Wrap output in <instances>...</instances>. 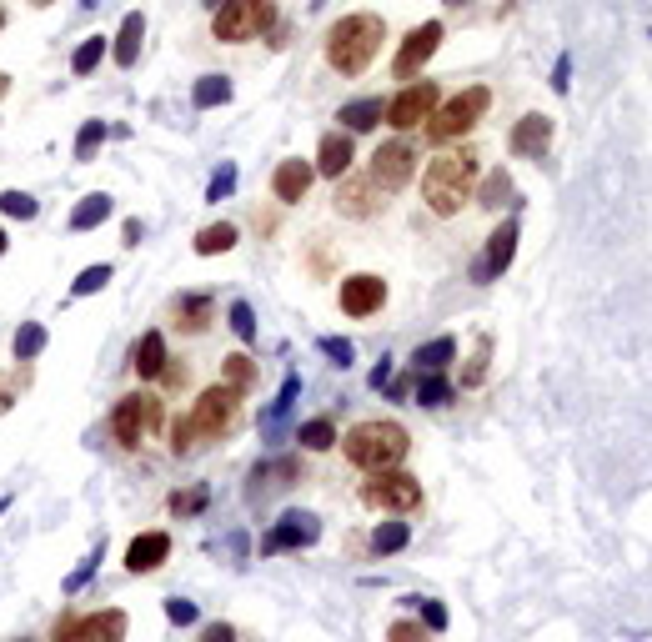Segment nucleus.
<instances>
[{"label":"nucleus","mask_w":652,"mask_h":642,"mask_svg":"<svg viewBox=\"0 0 652 642\" xmlns=\"http://www.w3.org/2000/svg\"><path fill=\"white\" fill-rule=\"evenodd\" d=\"M321 352H326V357H332L337 367H352V357H357L347 337H321Z\"/></svg>","instance_id":"nucleus-44"},{"label":"nucleus","mask_w":652,"mask_h":642,"mask_svg":"<svg viewBox=\"0 0 652 642\" xmlns=\"http://www.w3.org/2000/svg\"><path fill=\"white\" fill-rule=\"evenodd\" d=\"M111 437H116V447H121V452H136V447H141V437H146L141 392H131V397H121V402H116V412H111Z\"/></svg>","instance_id":"nucleus-19"},{"label":"nucleus","mask_w":652,"mask_h":642,"mask_svg":"<svg viewBox=\"0 0 652 642\" xmlns=\"http://www.w3.org/2000/svg\"><path fill=\"white\" fill-rule=\"evenodd\" d=\"M407 537H412L407 522H382V527L372 532V557H392V552H402Z\"/></svg>","instance_id":"nucleus-30"},{"label":"nucleus","mask_w":652,"mask_h":642,"mask_svg":"<svg viewBox=\"0 0 652 642\" xmlns=\"http://www.w3.org/2000/svg\"><path fill=\"white\" fill-rule=\"evenodd\" d=\"M236 241H241V231H236L231 221H216V226L196 231V256H221V251H231Z\"/></svg>","instance_id":"nucleus-26"},{"label":"nucleus","mask_w":652,"mask_h":642,"mask_svg":"<svg viewBox=\"0 0 652 642\" xmlns=\"http://www.w3.org/2000/svg\"><path fill=\"white\" fill-rule=\"evenodd\" d=\"M352 161H357L352 136H347V131H326L321 146H316V161H311V166H316V176H347Z\"/></svg>","instance_id":"nucleus-20"},{"label":"nucleus","mask_w":652,"mask_h":642,"mask_svg":"<svg viewBox=\"0 0 652 642\" xmlns=\"http://www.w3.org/2000/svg\"><path fill=\"white\" fill-rule=\"evenodd\" d=\"M507 146H512V156H522V161H542V156L552 151V116H542V111L522 116V121L512 126Z\"/></svg>","instance_id":"nucleus-16"},{"label":"nucleus","mask_w":652,"mask_h":642,"mask_svg":"<svg viewBox=\"0 0 652 642\" xmlns=\"http://www.w3.org/2000/svg\"><path fill=\"white\" fill-rule=\"evenodd\" d=\"M492 111V91L487 86H467V91H457V96H447L437 111H432V121H427V136H432V146L442 151V146H452V141H462L482 116Z\"/></svg>","instance_id":"nucleus-5"},{"label":"nucleus","mask_w":652,"mask_h":642,"mask_svg":"<svg viewBox=\"0 0 652 642\" xmlns=\"http://www.w3.org/2000/svg\"><path fill=\"white\" fill-rule=\"evenodd\" d=\"M412 176H417V151H412L402 136H397V141H382L377 156H372V181H377L387 196H397Z\"/></svg>","instance_id":"nucleus-10"},{"label":"nucleus","mask_w":652,"mask_h":642,"mask_svg":"<svg viewBox=\"0 0 652 642\" xmlns=\"http://www.w3.org/2000/svg\"><path fill=\"white\" fill-rule=\"evenodd\" d=\"M276 26V6L271 0H226L211 21V36L221 46H241V41H256L261 31Z\"/></svg>","instance_id":"nucleus-7"},{"label":"nucleus","mask_w":652,"mask_h":642,"mask_svg":"<svg viewBox=\"0 0 652 642\" xmlns=\"http://www.w3.org/2000/svg\"><path fill=\"white\" fill-rule=\"evenodd\" d=\"M387 382H392V362H377L372 367V387H387Z\"/></svg>","instance_id":"nucleus-50"},{"label":"nucleus","mask_w":652,"mask_h":642,"mask_svg":"<svg viewBox=\"0 0 652 642\" xmlns=\"http://www.w3.org/2000/svg\"><path fill=\"white\" fill-rule=\"evenodd\" d=\"M206 502H211V492H206V487L171 492V517H196V512H206Z\"/></svg>","instance_id":"nucleus-35"},{"label":"nucleus","mask_w":652,"mask_h":642,"mask_svg":"<svg viewBox=\"0 0 652 642\" xmlns=\"http://www.w3.org/2000/svg\"><path fill=\"white\" fill-rule=\"evenodd\" d=\"M11 402H16V387H11L6 377H0V412H11Z\"/></svg>","instance_id":"nucleus-51"},{"label":"nucleus","mask_w":652,"mask_h":642,"mask_svg":"<svg viewBox=\"0 0 652 642\" xmlns=\"http://www.w3.org/2000/svg\"><path fill=\"white\" fill-rule=\"evenodd\" d=\"M442 41H447V31H442V21H427V26H417L407 41H402V51H397V61H392V76L397 81H412L437 51H442Z\"/></svg>","instance_id":"nucleus-13"},{"label":"nucleus","mask_w":652,"mask_h":642,"mask_svg":"<svg viewBox=\"0 0 652 642\" xmlns=\"http://www.w3.org/2000/svg\"><path fill=\"white\" fill-rule=\"evenodd\" d=\"M362 507L372 512H392V517H407L422 507V482L407 472V467H392V472H372L362 482Z\"/></svg>","instance_id":"nucleus-6"},{"label":"nucleus","mask_w":652,"mask_h":642,"mask_svg":"<svg viewBox=\"0 0 652 642\" xmlns=\"http://www.w3.org/2000/svg\"><path fill=\"white\" fill-rule=\"evenodd\" d=\"M387 637H392V642H427V627H417V622H392Z\"/></svg>","instance_id":"nucleus-46"},{"label":"nucleus","mask_w":652,"mask_h":642,"mask_svg":"<svg viewBox=\"0 0 652 642\" xmlns=\"http://www.w3.org/2000/svg\"><path fill=\"white\" fill-rule=\"evenodd\" d=\"M487 362H492V342L482 337V342H477V352H472V362L462 367V387H482V377H487Z\"/></svg>","instance_id":"nucleus-36"},{"label":"nucleus","mask_w":652,"mask_h":642,"mask_svg":"<svg viewBox=\"0 0 652 642\" xmlns=\"http://www.w3.org/2000/svg\"><path fill=\"white\" fill-rule=\"evenodd\" d=\"M131 367H136L141 382H156V377L166 372V337H161V332H146V337L136 342V352H131Z\"/></svg>","instance_id":"nucleus-22"},{"label":"nucleus","mask_w":652,"mask_h":642,"mask_svg":"<svg viewBox=\"0 0 652 642\" xmlns=\"http://www.w3.org/2000/svg\"><path fill=\"white\" fill-rule=\"evenodd\" d=\"M111 281V266H86L81 276H76V296H91V291H101Z\"/></svg>","instance_id":"nucleus-43"},{"label":"nucleus","mask_w":652,"mask_h":642,"mask_svg":"<svg viewBox=\"0 0 652 642\" xmlns=\"http://www.w3.org/2000/svg\"><path fill=\"white\" fill-rule=\"evenodd\" d=\"M412 452V432L402 422H387V417H372V422H357L347 437H342V457L357 467V472H392L402 467Z\"/></svg>","instance_id":"nucleus-3"},{"label":"nucleus","mask_w":652,"mask_h":642,"mask_svg":"<svg viewBox=\"0 0 652 642\" xmlns=\"http://www.w3.org/2000/svg\"><path fill=\"white\" fill-rule=\"evenodd\" d=\"M422 617H427V627H447V607H442V602H427Z\"/></svg>","instance_id":"nucleus-48"},{"label":"nucleus","mask_w":652,"mask_h":642,"mask_svg":"<svg viewBox=\"0 0 652 642\" xmlns=\"http://www.w3.org/2000/svg\"><path fill=\"white\" fill-rule=\"evenodd\" d=\"M201 642H236V627L231 622H211V627H201Z\"/></svg>","instance_id":"nucleus-47"},{"label":"nucleus","mask_w":652,"mask_h":642,"mask_svg":"<svg viewBox=\"0 0 652 642\" xmlns=\"http://www.w3.org/2000/svg\"><path fill=\"white\" fill-rule=\"evenodd\" d=\"M457 362V337H432V342H422L417 352H412V367L417 372H447Z\"/></svg>","instance_id":"nucleus-24"},{"label":"nucleus","mask_w":652,"mask_h":642,"mask_svg":"<svg viewBox=\"0 0 652 642\" xmlns=\"http://www.w3.org/2000/svg\"><path fill=\"white\" fill-rule=\"evenodd\" d=\"M6 91H11V76H6V71H0V101H6Z\"/></svg>","instance_id":"nucleus-52"},{"label":"nucleus","mask_w":652,"mask_h":642,"mask_svg":"<svg viewBox=\"0 0 652 642\" xmlns=\"http://www.w3.org/2000/svg\"><path fill=\"white\" fill-rule=\"evenodd\" d=\"M241 417H246V392H236V387H201V397L191 402V412H186V422H191V432H196V442L206 447V442H221V437H231L236 427H241Z\"/></svg>","instance_id":"nucleus-4"},{"label":"nucleus","mask_w":652,"mask_h":642,"mask_svg":"<svg viewBox=\"0 0 652 642\" xmlns=\"http://www.w3.org/2000/svg\"><path fill=\"white\" fill-rule=\"evenodd\" d=\"M337 306L347 311V316H377L382 306H387V281L377 276V271H352V276H342V286H337Z\"/></svg>","instance_id":"nucleus-11"},{"label":"nucleus","mask_w":652,"mask_h":642,"mask_svg":"<svg viewBox=\"0 0 652 642\" xmlns=\"http://www.w3.org/2000/svg\"><path fill=\"white\" fill-rule=\"evenodd\" d=\"M321 537V517H311V512H286L266 537H261V552L271 557V552H291V547H311Z\"/></svg>","instance_id":"nucleus-15"},{"label":"nucleus","mask_w":652,"mask_h":642,"mask_svg":"<svg viewBox=\"0 0 652 642\" xmlns=\"http://www.w3.org/2000/svg\"><path fill=\"white\" fill-rule=\"evenodd\" d=\"M166 617H171L176 627H191V622H196V607H191L186 597H171V602H166Z\"/></svg>","instance_id":"nucleus-45"},{"label":"nucleus","mask_w":652,"mask_h":642,"mask_svg":"<svg viewBox=\"0 0 652 642\" xmlns=\"http://www.w3.org/2000/svg\"><path fill=\"white\" fill-rule=\"evenodd\" d=\"M196 111H211V106H226L231 101V76H201L196 91H191Z\"/></svg>","instance_id":"nucleus-27"},{"label":"nucleus","mask_w":652,"mask_h":642,"mask_svg":"<svg viewBox=\"0 0 652 642\" xmlns=\"http://www.w3.org/2000/svg\"><path fill=\"white\" fill-rule=\"evenodd\" d=\"M141 36H146V16L131 11V16L121 21V36H116V66H136V56H141Z\"/></svg>","instance_id":"nucleus-25"},{"label":"nucleus","mask_w":652,"mask_h":642,"mask_svg":"<svg viewBox=\"0 0 652 642\" xmlns=\"http://www.w3.org/2000/svg\"><path fill=\"white\" fill-rule=\"evenodd\" d=\"M382 116H387V101H377V96H367V101H352V106H342V111H337V121H342V131H347V136L382 126Z\"/></svg>","instance_id":"nucleus-23"},{"label":"nucleus","mask_w":652,"mask_h":642,"mask_svg":"<svg viewBox=\"0 0 652 642\" xmlns=\"http://www.w3.org/2000/svg\"><path fill=\"white\" fill-rule=\"evenodd\" d=\"M56 642H126V612L106 607V612H91V617H61Z\"/></svg>","instance_id":"nucleus-9"},{"label":"nucleus","mask_w":652,"mask_h":642,"mask_svg":"<svg viewBox=\"0 0 652 642\" xmlns=\"http://www.w3.org/2000/svg\"><path fill=\"white\" fill-rule=\"evenodd\" d=\"M437 106H442V86H437V81H412V86H402L397 101L387 106V126H397V136H402V131H417V126L432 121Z\"/></svg>","instance_id":"nucleus-8"},{"label":"nucleus","mask_w":652,"mask_h":642,"mask_svg":"<svg viewBox=\"0 0 652 642\" xmlns=\"http://www.w3.org/2000/svg\"><path fill=\"white\" fill-rule=\"evenodd\" d=\"M296 442H301L306 452H326V447H337V427L326 422V417H316V422H301Z\"/></svg>","instance_id":"nucleus-31"},{"label":"nucleus","mask_w":652,"mask_h":642,"mask_svg":"<svg viewBox=\"0 0 652 642\" xmlns=\"http://www.w3.org/2000/svg\"><path fill=\"white\" fill-rule=\"evenodd\" d=\"M101 141H106V121H86V126H81V136H76V156H81V161H91Z\"/></svg>","instance_id":"nucleus-39"},{"label":"nucleus","mask_w":652,"mask_h":642,"mask_svg":"<svg viewBox=\"0 0 652 642\" xmlns=\"http://www.w3.org/2000/svg\"><path fill=\"white\" fill-rule=\"evenodd\" d=\"M221 372H226V387H236V392H251L256 387V362H251V352H231L226 362H221Z\"/></svg>","instance_id":"nucleus-29"},{"label":"nucleus","mask_w":652,"mask_h":642,"mask_svg":"<svg viewBox=\"0 0 652 642\" xmlns=\"http://www.w3.org/2000/svg\"><path fill=\"white\" fill-rule=\"evenodd\" d=\"M567 76H572V61L562 56V61L552 66V86H557V91H567Z\"/></svg>","instance_id":"nucleus-49"},{"label":"nucleus","mask_w":652,"mask_h":642,"mask_svg":"<svg viewBox=\"0 0 652 642\" xmlns=\"http://www.w3.org/2000/svg\"><path fill=\"white\" fill-rule=\"evenodd\" d=\"M382 41H387V21L377 11H352L326 31V66L342 76H362L382 56Z\"/></svg>","instance_id":"nucleus-2"},{"label":"nucleus","mask_w":652,"mask_h":642,"mask_svg":"<svg viewBox=\"0 0 652 642\" xmlns=\"http://www.w3.org/2000/svg\"><path fill=\"white\" fill-rule=\"evenodd\" d=\"M171 557V537L161 532V527H151V532H136L131 537V547H126V572H156L161 562Z\"/></svg>","instance_id":"nucleus-18"},{"label":"nucleus","mask_w":652,"mask_h":642,"mask_svg":"<svg viewBox=\"0 0 652 642\" xmlns=\"http://www.w3.org/2000/svg\"><path fill=\"white\" fill-rule=\"evenodd\" d=\"M507 191H512L507 171H492V176H487V186H482V201H477V206H482V211H492V206H502V201H507Z\"/></svg>","instance_id":"nucleus-40"},{"label":"nucleus","mask_w":652,"mask_h":642,"mask_svg":"<svg viewBox=\"0 0 652 642\" xmlns=\"http://www.w3.org/2000/svg\"><path fill=\"white\" fill-rule=\"evenodd\" d=\"M452 402V382L442 372H422L417 382V407H447Z\"/></svg>","instance_id":"nucleus-32"},{"label":"nucleus","mask_w":652,"mask_h":642,"mask_svg":"<svg viewBox=\"0 0 652 642\" xmlns=\"http://www.w3.org/2000/svg\"><path fill=\"white\" fill-rule=\"evenodd\" d=\"M226 321H231V332H236L241 342H251V337H256V311H251L246 301H236V306L226 311Z\"/></svg>","instance_id":"nucleus-38"},{"label":"nucleus","mask_w":652,"mask_h":642,"mask_svg":"<svg viewBox=\"0 0 652 642\" xmlns=\"http://www.w3.org/2000/svg\"><path fill=\"white\" fill-rule=\"evenodd\" d=\"M387 211V191L372 181V176H342L337 186V216L347 221H372Z\"/></svg>","instance_id":"nucleus-12"},{"label":"nucleus","mask_w":652,"mask_h":642,"mask_svg":"<svg viewBox=\"0 0 652 642\" xmlns=\"http://www.w3.org/2000/svg\"><path fill=\"white\" fill-rule=\"evenodd\" d=\"M106 216H111V196H106V191H96V196H86V201L71 211V226H76V231H96Z\"/></svg>","instance_id":"nucleus-28"},{"label":"nucleus","mask_w":652,"mask_h":642,"mask_svg":"<svg viewBox=\"0 0 652 642\" xmlns=\"http://www.w3.org/2000/svg\"><path fill=\"white\" fill-rule=\"evenodd\" d=\"M477 176H482V156L472 146H442L427 171H422V201L427 211L437 216H457L472 206V191H477Z\"/></svg>","instance_id":"nucleus-1"},{"label":"nucleus","mask_w":652,"mask_h":642,"mask_svg":"<svg viewBox=\"0 0 652 642\" xmlns=\"http://www.w3.org/2000/svg\"><path fill=\"white\" fill-rule=\"evenodd\" d=\"M517 236H522V221H517V216L497 221V231L487 236V251L477 256L472 276H477V281H497V276L512 266V256H517Z\"/></svg>","instance_id":"nucleus-14"},{"label":"nucleus","mask_w":652,"mask_h":642,"mask_svg":"<svg viewBox=\"0 0 652 642\" xmlns=\"http://www.w3.org/2000/svg\"><path fill=\"white\" fill-rule=\"evenodd\" d=\"M0 31H6V6H0Z\"/></svg>","instance_id":"nucleus-55"},{"label":"nucleus","mask_w":652,"mask_h":642,"mask_svg":"<svg viewBox=\"0 0 652 642\" xmlns=\"http://www.w3.org/2000/svg\"><path fill=\"white\" fill-rule=\"evenodd\" d=\"M6 246H11V236H6V226H0V256H6Z\"/></svg>","instance_id":"nucleus-53"},{"label":"nucleus","mask_w":652,"mask_h":642,"mask_svg":"<svg viewBox=\"0 0 652 642\" xmlns=\"http://www.w3.org/2000/svg\"><path fill=\"white\" fill-rule=\"evenodd\" d=\"M41 347H46V327H41V321H21V332H16V342H11L16 362H31Z\"/></svg>","instance_id":"nucleus-33"},{"label":"nucleus","mask_w":652,"mask_h":642,"mask_svg":"<svg viewBox=\"0 0 652 642\" xmlns=\"http://www.w3.org/2000/svg\"><path fill=\"white\" fill-rule=\"evenodd\" d=\"M0 211L16 216V221H31V216H36V196H26V191H0Z\"/></svg>","instance_id":"nucleus-37"},{"label":"nucleus","mask_w":652,"mask_h":642,"mask_svg":"<svg viewBox=\"0 0 652 642\" xmlns=\"http://www.w3.org/2000/svg\"><path fill=\"white\" fill-rule=\"evenodd\" d=\"M141 417H146V437H161V427H166V402L151 397V392H141Z\"/></svg>","instance_id":"nucleus-41"},{"label":"nucleus","mask_w":652,"mask_h":642,"mask_svg":"<svg viewBox=\"0 0 652 642\" xmlns=\"http://www.w3.org/2000/svg\"><path fill=\"white\" fill-rule=\"evenodd\" d=\"M311 181H316V166L286 156V161L271 171V196H276V206H296V201L311 191Z\"/></svg>","instance_id":"nucleus-17"},{"label":"nucleus","mask_w":652,"mask_h":642,"mask_svg":"<svg viewBox=\"0 0 652 642\" xmlns=\"http://www.w3.org/2000/svg\"><path fill=\"white\" fill-rule=\"evenodd\" d=\"M166 321H176V332H186V337L206 332V327H211V296H206V291H186V296H176L171 311H166Z\"/></svg>","instance_id":"nucleus-21"},{"label":"nucleus","mask_w":652,"mask_h":642,"mask_svg":"<svg viewBox=\"0 0 652 642\" xmlns=\"http://www.w3.org/2000/svg\"><path fill=\"white\" fill-rule=\"evenodd\" d=\"M231 186H236V166L226 161V166H216V176H211V186H206V201H226Z\"/></svg>","instance_id":"nucleus-42"},{"label":"nucleus","mask_w":652,"mask_h":642,"mask_svg":"<svg viewBox=\"0 0 652 642\" xmlns=\"http://www.w3.org/2000/svg\"><path fill=\"white\" fill-rule=\"evenodd\" d=\"M31 6H51V0H31Z\"/></svg>","instance_id":"nucleus-56"},{"label":"nucleus","mask_w":652,"mask_h":642,"mask_svg":"<svg viewBox=\"0 0 652 642\" xmlns=\"http://www.w3.org/2000/svg\"><path fill=\"white\" fill-rule=\"evenodd\" d=\"M101 56H106V36H91V41H81V51L71 56V71H76V76H91V71L101 66Z\"/></svg>","instance_id":"nucleus-34"},{"label":"nucleus","mask_w":652,"mask_h":642,"mask_svg":"<svg viewBox=\"0 0 652 642\" xmlns=\"http://www.w3.org/2000/svg\"><path fill=\"white\" fill-rule=\"evenodd\" d=\"M206 6H211V11H221V6H226V0H206Z\"/></svg>","instance_id":"nucleus-54"}]
</instances>
